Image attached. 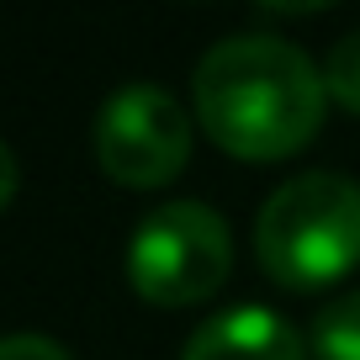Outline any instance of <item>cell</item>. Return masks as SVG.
<instances>
[{"instance_id":"obj_6","label":"cell","mask_w":360,"mask_h":360,"mask_svg":"<svg viewBox=\"0 0 360 360\" xmlns=\"http://www.w3.org/2000/svg\"><path fill=\"white\" fill-rule=\"evenodd\" d=\"M307 339L318 360H360V292H345L318 307Z\"/></svg>"},{"instance_id":"obj_8","label":"cell","mask_w":360,"mask_h":360,"mask_svg":"<svg viewBox=\"0 0 360 360\" xmlns=\"http://www.w3.org/2000/svg\"><path fill=\"white\" fill-rule=\"evenodd\" d=\"M0 360H69V349L48 334H11L0 345Z\"/></svg>"},{"instance_id":"obj_3","label":"cell","mask_w":360,"mask_h":360,"mask_svg":"<svg viewBox=\"0 0 360 360\" xmlns=\"http://www.w3.org/2000/svg\"><path fill=\"white\" fill-rule=\"evenodd\" d=\"M233 270L228 223L202 202L154 207L127 238V281L148 307H196Z\"/></svg>"},{"instance_id":"obj_7","label":"cell","mask_w":360,"mask_h":360,"mask_svg":"<svg viewBox=\"0 0 360 360\" xmlns=\"http://www.w3.org/2000/svg\"><path fill=\"white\" fill-rule=\"evenodd\" d=\"M323 85H328V101H339L345 112L360 117V32L339 37L323 58Z\"/></svg>"},{"instance_id":"obj_9","label":"cell","mask_w":360,"mask_h":360,"mask_svg":"<svg viewBox=\"0 0 360 360\" xmlns=\"http://www.w3.org/2000/svg\"><path fill=\"white\" fill-rule=\"evenodd\" d=\"M11 196H16V159L11 148H0V207H11Z\"/></svg>"},{"instance_id":"obj_4","label":"cell","mask_w":360,"mask_h":360,"mask_svg":"<svg viewBox=\"0 0 360 360\" xmlns=\"http://www.w3.org/2000/svg\"><path fill=\"white\" fill-rule=\"evenodd\" d=\"M191 159V122L169 90L122 85L96 117V165L106 169L112 186L127 191H159L186 169Z\"/></svg>"},{"instance_id":"obj_5","label":"cell","mask_w":360,"mask_h":360,"mask_svg":"<svg viewBox=\"0 0 360 360\" xmlns=\"http://www.w3.org/2000/svg\"><path fill=\"white\" fill-rule=\"evenodd\" d=\"M180 360H302V339L270 307H228L186 339Z\"/></svg>"},{"instance_id":"obj_1","label":"cell","mask_w":360,"mask_h":360,"mask_svg":"<svg viewBox=\"0 0 360 360\" xmlns=\"http://www.w3.org/2000/svg\"><path fill=\"white\" fill-rule=\"evenodd\" d=\"M196 122L233 159H286L323 127V69L276 32H238L202 53L191 79Z\"/></svg>"},{"instance_id":"obj_2","label":"cell","mask_w":360,"mask_h":360,"mask_svg":"<svg viewBox=\"0 0 360 360\" xmlns=\"http://www.w3.org/2000/svg\"><path fill=\"white\" fill-rule=\"evenodd\" d=\"M255 259L286 292H323L360 265V186L307 169L270 191L255 217Z\"/></svg>"}]
</instances>
